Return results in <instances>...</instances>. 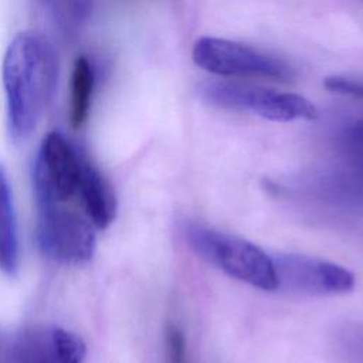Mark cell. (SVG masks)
I'll list each match as a JSON object with an SVG mask.
<instances>
[{
  "instance_id": "1",
  "label": "cell",
  "mask_w": 363,
  "mask_h": 363,
  "mask_svg": "<svg viewBox=\"0 0 363 363\" xmlns=\"http://www.w3.org/2000/svg\"><path fill=\"white\" fill-rule=\"evenodd\" d=\"M7 129L14 143L30 138L52 101L58 82V60L41 33H18L3 58Z\"/></svg>"
},
{
  "instance_id": "2",
  "label": "cell",
  "mask_w": 363,
  "mask_h": 363,
  "mask_svg": "<svg viewBox=\"0 0 363 363\" xmlns=\"http://www.w3.org/2000/svg\"><path fill=\"white\" fill-rule=\"evenodd\" d=\"M184 235L200 258L227 275L264 291L278 289L272 257L257 244L201 224L186 225Z\"/></svg>"
},
{
  "instance_id": "3",
  "label": "cell",
  "mask_w": 363,
  "mask_h": 363,
  "mask_svg": "<svg viewBox=\"0 0 363 363\" xmlns=\"http://www.w3.org/2000/svg\"><path fill=\"white\" fill-rule=\"evenodd\" d=\"M200 91L203 98L211 105L250 112L268 121H312L318 116L316 106L308 98L257 84L218 79L206 82Z\"/></svg>"
},
{
  "instance_id": "4",
  "label": "cell",
  "mask_w": 363,
  "mask_h": 363,
  "mask_svg": "<svg viewBox=\"0 0 363 363\" xmlns=\"http://www.w3.org/2000/svg\"><path fill=\"white\" fill-rule=\"evenodd\" d=\"M193 61L201 69L224 78H264L291 81L292 67L259 48L218 37H200L191 50Z\"/></svg>"
},
{
  "instance_id": "5",
  "label": "cell",
  "mask_w": 363,
  "mask_h": 363,
  "mask_svg": "<svg viewBox=\"0 0 363 363\" xmlns=\"http://www.w3.org/2000/svg\"><path fill=\"white\" fill-rule=\"evenodd\" d=\"M37 242L41 252L57 262L79 265L95 251L94 224L65 204L38 206Z\"/></svg>"
},
{
  "instance_id": "6",
  "label": "cell",
  "mask_w": 363,
  "mask_h": 363,
  "mask_svg": "<svg viewBox=\"0 0 363 363\" xmlns=\"http://www.w3.org/2000/svg\"><path fill=\"white\" fill-rule=\"evenodd\" d=\"M84 152L62 133L50 132L41 142L33 169L37 204H65L78 194Z\"/></svg>"
},
{
  "instance_id": "7",
  "label": "cell",
  "mask_w": 363,
  "mask_h": 363,
  "mask_svg": "<svg viewBox=\"0 0 363 363\" xmlns=\"http://www.w3.org/2000/svg\"><path fill=\"white\" fill-rule=\"evenodd\" d=\"M278 289L305 295H339L354 286V277L339 264L302 255L272 257Z\"/></svg>"
},
{
  "instance_id": "8",
  "label": "cell",
  "mask_w": 363,
  "mask_h": 363,
  "mask_svg": "<svg viewBox=\"0 0 363 363\" xmlns=\"http://www.w3.org/2000/svg\"><path fill=\"white\" fill-rule=\"evenodd\" d=\"M84 340L58 326H28L7 340V363H84Z\"/></svg>"
},
{
  "instance_id": "9",
  "label": "cell",
  "mask_w": 363,
  "mask_h": 363,
  "mask_svg": "<svg viewBox=\"0 0 363 363\" xmlns=\"http://www.w3.org/2000/svg\"><path fill=\"white\" fill-rule=\"evenodd\" d=\"M81 199L85 216L95 228H106L116 216V197L112 186L99 172V169L84 157L78 194Z\"/></svg>"
},
{
  "instance_id": "10",
  "label": "cell",
  "mask_w": 363,
  "mask_h": 363,
  "mask_svg": "<svg viewBox=\"0 0 363 363\" xmlns=\"http://www.w3.org/2000/svg\"><path fill=\"white\" fill-rule=\"evenodd\" d=\"M20 268V242L13 191L9 174L0 164V269L9 275H17Z\"/></svg>"
},
{
  "instance_id": "11",
  "label": "cell",
  "mask_w": 363,
  "mask_h": 363,
  "mask_svg": "<svg viewBox=\"0 0 363 363\" xmlns=\"http://www.w3.org/2000/svg\"><path fill=\"white\" fill-rule=\"evenodd\" d=\"M339 176L357 193H363V119L349 123L336 145Z\"/></svg>"
},
{
  "instance_id": "12",
  "label": "cell",
  "mask_w": 363,
  "mask_h": 363,
  "mask_svg": "<svg viewBox=\"0 0 363 363\" xmlns=\"http://www.w3.org/2000/svg\"><path fill=\"white\" fill-rule=\"evenodd\" d=\"M95 86V74L92 64L84 55L78 57L72 67L71 75V104L69 122L72 128H81L89 115L92 94Z\"/></svg>"
},
{
  "instance_id": "13",
  "label": "cell",
  "mask_w": 363,
  "mask_h": 363,
  "mask_svg": "<svg viewBox=\"0 0 363 363\" xmlns=\"http://www.w3.org/2000/svg\"><path fill=\"white\" fill-rule=\"evenodd\" d=\"M323 84L330 92L363 99V79L362 78L332 75V77L325 78Z\"/></svg>"
},
{
  "instance_id": "14",
  "label": "cell",
  "mask_w": 363,
  "mask_h": 363,
  "mask_svg": "<svg viewBox=\"0 0 363 363\" xmlns=\"http://www.w3.org/2000/svg\"><path fill=\"white\" fill-rule=\"evenodd\" d=\"M166 345L170 363H184L186 343L183 333L176 326H169L166 330Z\"/></svg>"
},
{
  "instance_id": "15",
  "label": "cell",
  "mask_w": 363,
  "mask_h": 363,
  "mask_svg": "<svg viewBox=\"0 0 363 363\" xmlns=\"http://www.w3.org/2000/svg\"><path fill=\"white\" fill-rule=\"evenodd\" d=\"M6 347H7V340H4V337L0 335V363L6 362Z\"/></svg>"
}]
</instances>
